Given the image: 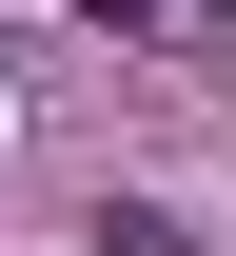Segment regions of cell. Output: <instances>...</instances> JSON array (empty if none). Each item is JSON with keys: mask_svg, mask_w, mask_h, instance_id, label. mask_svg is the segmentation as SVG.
Segmentation results:
<instances>
[{"mask_svg": "<svg viewBox=\"0 0 236 256\" xmlns=\"http://www.w3.org/2000/svg\"><path fill=\"white\" fill-rule=\"evenodd\" d=\"M99 256H177V217H118V236H99Z\"/></svg>", "mask_w": 236, "mask_h": 256, "instance_id": "1", "label": "cell"}]
</instances>
